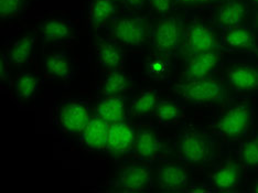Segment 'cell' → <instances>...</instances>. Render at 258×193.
I'll return each mask as SVG.
<instances>
[{"label": "cell", "mask_w": 258, "mask_h": 193, "mask_svg": "<svg viewBox=\"0 0 258 193\" xmlns=\"http://www.w3.org/2000/svg\"><path fill=\"white\" fill-rule=\"evenodd\" d=\"M173 90L185 101L198 104L218 103L227 96L225 86L220 81L209 78L186 81L174 85Z\"/></svg>", "instance_id": "obj_1"}, {"label": "cell", "mask_w": 258, "mask_h": 193, "mask_svg": "<svg viewBox=\"0 0 258 193\" xmlns=\"http://www.w3.org/2000/svg\"><path fill=\"white\" fill-rule=\"evenodd\" d=\"M253 119V107L248 104H237L221 117L216 122L215 130L223 137L239 138L247 134Z\"/></svg>", "instance_id": "obj_2"}, {"label": "cell", "mask_w": 258, "mask_h": 193, "mask_svg": "<svg viewBox=\"0 0 258 193\" xmlns=\"http://www.w3.org/2000/svg\"><path fill=\"white\" fill-rule=\"evenodd\" d=\"M179 154L182 160L190 163H201L211 154V142L203 134L189 131L184 133L179 145Z\"/></svg>", "instance_id": "obj_3"}, {"label": "cell", "mask_w": 258, "mask_h": 193, "mask_svg": "<svg viewBox=\"0 0 258 193\" xmlns=\"http://www.w3.org/2000/svg\"><path fill=\"white\" fill-rule=\"evenodd\" d=\"M114 37L127 46H140L147 37V21L140 17H128L116 22Z\"/></svg>", "instance_id": "obj_4"}, {"label": "cell", "mask_w": 258, "mask_h": 193, "mask_svg": "<svg viewBox=\"0 0 258 193\" xmlns=\"http://www.w3.org/2000/svg\"><path fill=\"white\" fill-rule=\"evenodd\" d=\"M184 51L191 56L216 50V38L213 30L204 25H193L184 36Z\"/></svg>", "instance_id": "obj_5"}, {"label": "cell", "mask_w": 258, "mask_h": 193, "mask_svg": "<svg viewBox=\"0 0 258 193\" xmlns=\"http://www.w3.org/2000/svg\"><path fill=\"white\" fill-rule=\"evenodd\" d=\"M181 39V22L175 17H168L157 23L154 42L158 51L169 53L178 48Z\"/></svg>", "instance_id": "obj_6"}, {"label": "cell", "mask_w": 258, "mask_h": 193, "mask_svg": "<svg viewBox=\"0 0 258 193\" xmlns=\"http://www.w3.org/2000/svg\"><path fill=\"white\" fill-rule=\"evenodd\" d=\"M91 120L89 107L82 102H69L61 108L60 125L68 134L83 133Z\"/></svg>", "instance_id": "obj_7"}, {"label": "cell", "mask_w": 258, "mask_h": 193, "mask_svg": "<svg viewBox=\"0 0 258 193\" xmlns=\"http://www.w3.org/2000/svg\"><path fill=\"white\" fill-rule=\"evenodd\" d=\"M220 54L216 50L191 56L184 70V82L208 78L218 67Z\"/></svg>", "instance_id": "obj_8"}, {"label": "cell", "mask_w": 258, "mask_h": 193, "mask_svg": "<svg viewBox=\"0 0 258 193\" xmlns=\"http://www.w3.org/2000/svg\"><path fill=\"white\" fill-rule=\"evenodd\" d=\"M157 180L162 190L172 192L183 191L189 182V173L183 167L168 163L158 168Z\"/></svg>", "instance_id": "obj_9"}, {"label": "cell", "mask_w": 258, "mask_h": 193, "mask_svg": "<svg viewBox=\"0 0 258 193\" xmlns=\"http://www.w3.org/2000/svg\"><path fill=\"white\" fill-rule=\"evenodd\" d=\"M135 138L134 128L126 120L110 124L107 149L115 154H126L134 146Z\"/></svg>", "instance_id": "obj_10"}, {"label": "cell", "mask_w": 258, "mask_h": 193, "mask_svg": "<svg viewBox=\"0 0 258 193\" xmlns=\"http://www.w3.org/2000/svg\"><path fill=\"white\" fill-rule=\"evenodd\" d=\"M226 80L232 89L238 92L258 90V69L251 66H238L227 70Z\"/></svg>", "instance_id": "obj_11"}, {"label": "cell", "mask_w": 258, "mask_h": 193, "mask_svg": "<svg viewBox=\"0 0 258 193\" xmlns=\"http://www.w3.org/2000/svg\"><path fill=\"white\" fill-rule=\"evenodd\" d=\"M150 184V171L145 166H131L119 175L117 185L122 191L135 192L146 190Z\"/></svg>", "instance_id": "obj_12"}, {"label": "cell", "mask_w": 258, "mask_h": 193, "mask_svg": "<svg viewBox=\"0 0 258 193\" xmlns=\"http://www.w3.org/2000/svg\"><path fill=\"white\" fill-rule=\"evenodd\" d=\"M83 134V142L91 149H107L109 137V124L98 116L91 118Z\"/></svg>", "instance_id": "obj_13"}, {"label": "cell", "mask_w": 258, "mask_h": 193, "mask_svg": "<svg viewBox=\"0 0 258 193\" xmlns=\"http://www.w3.org/2000/svg\"><path fill=\"white\" fill-rule=\"evenodd\" d=\"M96 116L101 117L108 124H115L125 120L126 107L125 102L119 96L104 97L96 106Z\"/></svg>", "instance_id": "obj_14"}, {"label": "cell", "mask_w": 258, "mask_h": 193, "mask_svg": "<svg viewBox=\"0 0 258 193\" xmlns=\"http://www.w3.org/2000/svg\"><path fill=\"white\" fill-rule=\"evenodd\" d=\"M246 16V6L239 0H227L218 13V23L221 27L233 28L242 25Z\"/></svg>", "instance_id": "obj_15"}, {"label": "cell", "mask_w": 258, "mask_h": 193, "mask_svg": "<svg viewBox=\"0 0 258 193\" xmlns=\"http://www.w3.org/2000/svg\"><path fill=\"white\" fill-rule=\"evenodd\" d=\"M134 147L140 158L154 159L159 154L161 144L155 133L147 130H142L137 133Z\"/></svg>", "instance_id": "obj_16"}, {"label": "cell", "mask_w": 258, "mask_h": 193, "mask_svg": "<svg viewBox=\"0 0 258 193\" xmlns=\"http://www.w3.org/2000/svg\"><path fill=\"white\" fill-rule=\"evenodd\" d=\"M224 44L228 49L244 50L254 46V34L249 28L245 26H237L228 28L224 34Z\"/></svg>", "instance_id": "obj_17"}, {"label": "cell", "mask_w": 258, "mask_h": 193, "mask_svg": "<svg viewBox=\"0 0 258 193\" xmlns=\"http://www.w3.org/2000/svg\"><path fill=\"white\" fill-rule=\"evenodd\" d=\"M41 34L46 43H61L72 37V29L67 21L51 19L41 27Z\"/></svg>", "instance_id": "obj_18"}, {"label": "cell", "mask_w": 258, "mask_h": 193, "mask_svg": "<svg viewBox=\"0 0 258 193\" xmlns=\"http://www.w3.org/2000/svg\"><path fill=\"white\" fill-rule=\"evenodd\" d=\"M240 177H242V173H240L239 167L234 163H228L216 169L213 172L212 183L219 190H231L239 184Z\"/></svg>", "instance_id": "obj_19"}, {"label": "cell", "mask_w": 258, "mask_h": 193, "mask_svg": "<svg viewBox=\"0 0 258 193\" xmlns=\"http://www.w3.org/2000/svg\"><path fill=\"white\" fill-rule=\"evenodd\" d=\"M98 62L107 70L115 71L122 62V52L116 42L105 40L99 42L96 49Z\"/></svg>", "instance_id": "obj_20"}, {"label": "cell", "mask_w": 258, "mask_h": 193, "mask_svg": "<svg viewBox=\"0 0 258 193\" xmlns=\"http://www.w3.org/2000/svg\"><path fill=\"white\" fill-rule=\"evenodd\" d=\"M34 45H36V39L32 36H25L21 39L17 40L8 51V60L16 67H22L30 58Z\"/></svg>", "instance_id": "obj_21"}, {"label": "cell", "mask_w": 258, "mask_h": 193, "mask_svg": "<svg viewBox=\"0 0 258 193\" xmlns=\"http://www.w3.org/2000/svg\"><path fill=\"white\" fill-rule=\"evenodd\" d=\"M44 69L50 75L57 79H69L72 74V66L64 53H52L44 58Z\"/></svg>", "instance_id": "obj_22"}, {"label": "cell", "mask_w": 258, "mask_h": 193, "mask_svg": "<svg viewBox=\"0 0 258 193\" xmlns=\"http://www.w3.org/2000/svg\"><path fill=\"white\" fill-rule=\"evenodd\" d=\"M117 10L115 0H94L90 10V20L94 26H102Z\"/></svg>", "instance_id": "obj_23"}, {"label": "cell", "mask_w": 258, "mask_h": 193, "mask_svg": "<svg viewBox=\"0 0 258 193\" xmlns=\"http://www.w3.org/2000/svg\"><path fill=\"white\" fill-rule=\"evenodd\" d=\"M159 102V95L155 91L147 90L134 99L131 105V113L134 116H145L152 112Z\"/></svg>", "instance_id": "obj_24"}, {"label": "cell", "mask_w": 258, "mask_h": 193, "mask_svg": "<svg viewBox=\"0 0 258 193\" xmlns=\"http://www.w3.org/2000/svg\"><path fill=\"white\" fill-rule=\"evenodd\" d=\"M127 86L128 79L126 75L115 70V71H111L106 79L104 80L102 93L105 97L119 96V94L127 90Z\"/></svg>", "instance_id": "obj_25"}, {"label": "cell", "mask_w": 258, "mask_h": 193, "mask_svg": "<svg viewBox=\"0 0 258 193\" xmlns=\"http://www.w3.org/2000/svg\"><path fill=\"white\" fill-rule=\"evenodd\" d=\"M39 89V80L30 72L21 73L16 80L15 91L19 99L31 98Z\"/></svg>", "instance_id": "obj_26"}, {"label": "cell", "mask_w": 258, "mask_h": 193, "mask_svg": "<svg viewBox=\"0 0 258 193\" xmlns=\"http://www.w3.org/2000/svg\"><path fill=\"white\" fill-rule=\"evenodd\" d=\"M239 156L245 168H258V133L243 143L239 150Z\"/></svg>", "instance_id": "obj_27"}, {"label": "cell", "mask_w": 258, "mask_h": 193, "mask_svg": "<svg viewBox=\"0 0 258 193\" xmlns=\"http://www.w3.org/2000/svg\"><path fill=\"white\" fill-rule=\"evenodd\" d=\"M152 112H154V115L157 117L158 120L162 122L175 120L182 115L180 105L177 102L172 101H159Z\"/></svg>", "instance_id": "obj_28"}, {"label": "cell", "mask_w": 258, "mask_h": 193, "mask_svg": "<svg viewBox=\"0 0 258 193\" xmlns=\"http://www.w3.org/2000/svg\"><path fill=\"white\" fill-rule=\"evenodd\" d=\"M146 70H147L146 72H147L150 78L159 81L168 77L169 64L161 57H155L148 61L147 66H146Z\"/></svg>", "instance_id": "obj_29"}, {"label": "cell", "mask_w": 258, "mask_h": 193, "mask_svg": "<svg viewBox=\"0 0 258 193\" xmlns=\"http://www.w3.org/2000/svg\"><path fill=\"white\" fill-rule=\"evenodd\" d=\"M26 0H0V17L7 19L19 14L25 6Z\"/></svg>", "instance_id": "obj_30"}, {"label": "cell", "mask_w": 258, "mask_h": 193, "mask_svg": "<svg viewBox=\"0 0 258 193\" xmlns=\"http://www.w3.org/2000/svg\"><path fill=\"white\" fill-rule=\"evenodd\" d=\"M151 10L160 16H165L170 11L171 0H148Z\"/></svg>", "instance_id": "obj_31"}, {"label": "cell", "mask_w": 258, "mask_h": 193, "mask_svg": "<svg viewBox=\"0 0 258 193\" xmlns=\"http://www.w3.org/2000/svg\"><path fill=\"white\" fill-rule=\"evenodd\" d=\"M147 0H124L125 5L132 10H140L144 8V6Z\"/></svg>", "instance_id": "obj_32"}, {"label": "cell", "mask_w": 258, "mask_h": 193, "mask_svg": "<svg viewBox=\"0 0 258 193\" xmlns=\"http://www.w3.org/2000/svg\"><path fill=\"white\" fill-rule=\"evenodd\" d=\"M9 62L8 57L6 55H2V63H0V78H2V81H5L8 77V68H7V63Z\"/></svg>", "instance_id": "obj_33"}, {"label": "cell", "mask_w": 258, "mask_h": 193, "mask_svg": "<svg viewBox=\"0 0 258 193\" xmlns=\"http://www.w3.org/2000/svg\"><path fill=\"white\" fill-rule=\"evenodd\" d=\"M174 2L180 5H199L212 2V0H174Z\"/></svg>", "instance_id": "obj_34"}, {"label": "cell", "mask_w": 258, "mask_h": 193, "mask_svg": "<svg viewBox=\"0 0 258 193\" xmlns=\"http://www.w3.org/2000/svg\"><path fill=\"white\" fill-rule=\"evenodd\" d=\"M253 192H255V193H258V181H257V182H256V183H255V185H254Z\"/></svg>", "instance_id": "obj_35"}, {"label": "cell", "mask_w": 258, "mask_h": 193, "mask_svg": "<svg viewBox=\"0 0 258 193\" xmlns=\"http://www.w3.org/2000/svg\"><path fill=\"white\" fill-rule=\"evenodd\" d=\"M255 23H256V27L258 28V10L256 11V15H255Z\"/></svg>", "instance_id": "obj_36"}, {"label": "cell", "mask_w": 258, "mask_h": 193, "mask_svg": "<svg viewBox=\"0 0 258 193\" xmlns=\"http://www.w3.org/2000/svg\"><path fill=\"white\" fill-rule=\"evenodd\" d=\"M253 2H254V3H256V4H258V0H253Z\"/></svg>", "instance_id": "obj_37"}]
</instances>
